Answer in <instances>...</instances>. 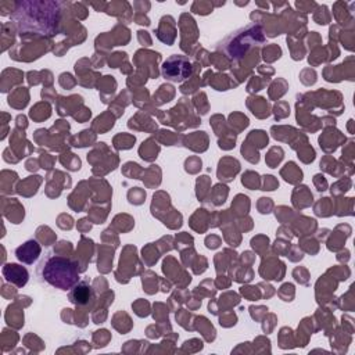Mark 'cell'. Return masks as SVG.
<instances>
[{
	"instance_id": "obj_1",
	"label": "cell",
	"mask_w": 355,
	"mask_h": 355,
	"mask_svg": "<svg viewBox=\"0 0 355 355\" xmlns=\"http://www.w3.org/2000/svg\"><path fill=\"white\" fill-rule=\"evenodd\" d=\"M60 4L53 1H24L18 4L12 19L19 35L35 33L53 36L57 33Z\"/></svg>"
},
{
	"instance_id": "obj_2",
	"label": "cell",
	"mask_w": 355,
	"mask_h": 355,
	"mask_svg": "<svg viewBox=\"0 0 355 355\" xmlns=\"http://www.w3.org/2000/svg\"><path fill=\"white\" fill-rule=\"evenodd\" d=\"M36 273L40 282L62 291H69L80 282L78 265L69 258L55 254L44 255L36 268Z\"/></svg>"
},
{
	"instance_id": "obj_3",
	"label": "cell",
	"mask_w": 355,
	"mask_h": 355,
	"mask_svg": "<svg viewBox=\"0 0 355 355\" xmlns=\"http://www.w3.org/2000/svg\"><path fill=\"white\" fill-rule=\"evenodd\" d=\"M265 36L262 26L259 24H248L230 35H227L216 49L230 60H240L245 55V53L254 46H261L265 43Z\"/></svg>"
},
{
	"instance_id": "obj_4",
	"label": "cell",
	"mask_w": 355,
	"mask_h": 355,
	"mask_svg": "<svg viewBox=\"0 0 355 355\" xmlns=\"http://www.w3.org/2000/svg\"><path fill=\"white\" fill-rule=\"evenodd\" d=\"M193 72V65L190 60L183 54H173L168 57L161 67V75L164 79L180 83L186 80Z\"/></svg>"
},
{
	"instance_id": "obj_5",
	"label": "cell",
	"mask_w": 355,
	"mask_h": 355,
	"mask_svg": "<svg viewBox=\"0 0 355 355\" xmlns=\"http://www.w3.org/2000/svg\"><path fill=\"white\" fill-rule=\"evenodd\" d=\"M39 255H40V245L36 240H28L15 250V257L18 258V261L26 265L33 263L39 258Z\"/></svg>"
},
{
	"instance_id": "obj_6",
	"label": "cell",
	"mask_w": 355,
	"mask_h": 355,
	"mask_svg": "<svg viewBox=\"0 0 355 355\" xmlns=\"http://www.w3.org/2000/svg\"><path fill=\"white\" fill-rule=\"evenodd\" d=\"M3 275L7 282L14 283L17 287H22L28 282V270L17 263H6L3 268Z\"/></svg>"
},
{
	"instance_id": "obj_7",
	"label": "cell",
	"mask_w": 355,
	"mask_h": 355,
	"mask_svg": "<svg viewBox=\"0 0 355 355\" xmlns=\"http://www.w3.org/2000/svg\"><path fill=\"white\" fill-rule=\"evenodd\" d=\"M92 298V287L87 282H79L69 290V301L75 305H83Z\"/></svg>"
}]
</instances>
